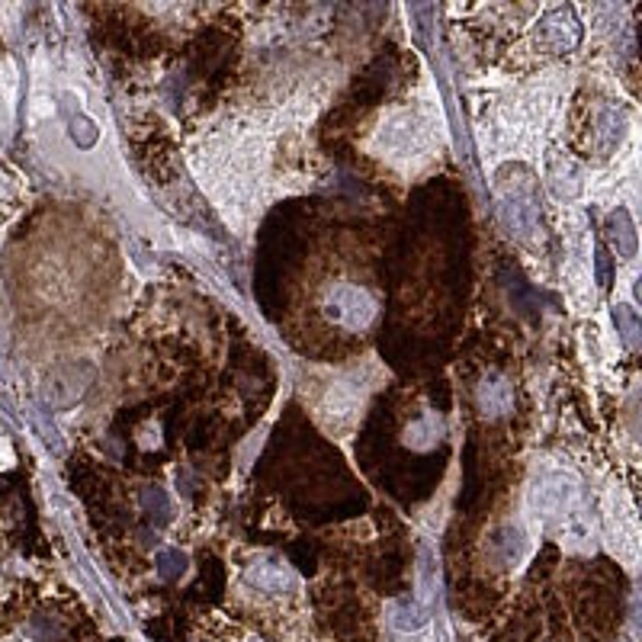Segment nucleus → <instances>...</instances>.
Wrapping results in <instances>:
<instances>
[{"mask_svg": "<svg viewBox=\"0 0 642 642\" xmlns=\"http://www.w3.org/2000/svg\"><path fill=\"white\" fill-rule=\"evenodd\" d=\"M90 379H94V366L90 363L58 366V370H52L49 379H45V389H42L45 402H49L52 408H71L87 392Z\"/></svg>", "mask_w": 642, "mask_h": 642, "instance_id": "6e6552de", "label": "nucleus"}, {"mask_svg": "<svg viewBox=\"0 0 642 642\" xmlns=\"http://www.w3.org/2000/svg\"><path fill=\"white\" fill-rule=\"evenodd\" d=\"M142 504L151 517H158V524H164L171 517V501H167L164 488H145L142 492Z\"/></svg>", "mask_w": 642, "mask_h": 642, "instance_id": "a211bd4d", "label": "nucleus"}, {"mask_svg": "<svg viewBox=\"0 0 642 642\" xmlns=\"http://www.w3.org/2000/svg\"><path fill=\"white\" fill-rule=\"evenodd\" d=\"M578 501V479L569 472H546V476L530 488V511L543 524L562 521Z\"/></svg>", "mask_w": 642, "mask_h": 642, "instance_id": "7ed1b4c3", "label": "nucleus"}, {"mask_svg": "<svg viewBox=\"0 0 642 642\" xmlns=\"http://www.w3.org/2000/svg\"><path fill=\"white\" fill-rule=\"evenodd\" d=\"M607 537L614 553L623 562H636V549H639V530H636V514H633V504L623 492H610L607 495Z\"/></svg>", "mask_w": 642, "mask_h": 642, "instance_id": "20e7f679", "label": "nucleus"}, {"mask_svg": "<svg viewBox=\"0 0 642 642\" xmlns=\"http://www.w3.org/2000/svg\"><path fill=\"white\" fill-rule=\"evenodd\" d=\"M614 325H617V334H620V341L636 350L639 347V334H642V321H639V312L633 309V305H614Z\"/></svg>", "mask_w": 642, "mask_h": 642, "instance_id": "4468645a", "label": "nucleus"}, {"mask_svg": "<svg viewBox=\"0 0 642 642\" xmlns=\"http://www.w3.org/2000/svg\"><path fill=\"white\" fill-rule=\"evenodd\" d=\"M244 582L257 591H267V594H283V591H293L299 585L296 572L277 556H261L254 559L248 569H244Z\"/></svg>", "mask_w": 642, "mask_h": 642, "instance_id": "1a4fd4ad", "label": "nucleus"}, {"mask_svg": "<svg viewBox=\"0 0 642 642\" xmlns=\"http://www.w3.org/2000/svg\"><path fill=\"white\" fill-rule=\"evenodd\" d=\"M607 238H610V244L617 248L620 257H626V261H633L636 248H639V238H636V225H633L630 209L617 206L614 212H610V219H607Z\"/></svg>", "mask_w": 642, "mask_h": 642, "instance_id": "9b49d317", "label": "nucleus"}, {"mask_svg": "<svg viewBox=\"0 0 642 642\" xmlns=\"http://www.w3.org/2000/svg\"><path fill=\"white\" fill-rule=\"evenodd\" d=\"M546 180L559 200H572L582 190V167L565 155H553L546 161Z\"/></svg>", "mask_w": 642, "mask_h": 642, "instance_id": "9d476101", "label": "nucleus"}, {"mask_svg": "<svg viewBox=\"0 0 642 642\" xmlns=\"http://www.w3.org/2000/svg\"><path fill=\"white\" fill-rule=\"evenodd\" d=\"M623 129H626V116L620 106H604L601 110V129H598V142L604 151H614L623 139Z\"/></svg>", "mask_w": 642, "mask_h": 642, "instance_id": "ddd939ff", "label": "nucleus"}, {"mask_svg": "<svg viewBox=\"0 0 642 642\" xmlns=\"http://www.w3.org/2000/svg\"><path fill=\"white\" fill-rule=\"evenodd\" d=\"M155 562H158V575L164 582H174V578L187 572V556H183L180 549H158Z\"/></svg>", "mask_w": 642, "mask_h": 642, "instance_id": "f3484780", "label": "nucleus"}, {"mask_svg": "<svg viewBox=\"0 0 642 642\" xmlns=\"http://www.w3.org/2000/svg\"><path fill=\"white\" fill-rule=\"evenodd\" d=\"M479 408L488 418H501L514 408V389L504 376H488L479 386Z\"/></svg>", "mask_w": 642, "mask_h": 642, "instance_id": "f8f14e48", "label": "nucleus"}, {"mask_svg": "<svg viewBox=\"0 0 642 642\" xmlns=\"http://www.w3.org/2000/svg\"><path fill=\"white\" fill-rule=\"evenodd\" d=\"M379 148L389 158H411L427 148V129L415 113H395L379 129Z\"/></svg>", "mask_w": 642, "mask_h": 642, "instance_id": "39448f33", "label": "nucleus"}, {"mask_svg": "<svg viewBox=\"0 0 642 642\" xmlns=\"http://www.w3.org/2000/svg\"><path fill=\"white\" fill-rule=\"evenodd\" d=\"M97 135H100V132H97V126H94V122H90L87 116H74V119H71V139L78 142L81 148H90V145H94V142H97Z\"/></svg>", "mask_w": 642, "mask_h": 642, "instance_id": "6ab92c4d", "label": "nucleus"}, {"mask_svg": "<svg viewBox=\"0 0 642 642\" xmlns=\"http://www.w3.org/2000/svg\"><path fill=\"white\" fill-rule=\"evenodd\" d=\"M501 219L508 222V228L517 238H527L530 232H537L540 206H537V187L533 177L524 167H511L501 174Z\"/></svg>", "mask_w": 642, "mask_h": 642, "instance_id": "f257e3e1", "label": "nucleus"}, {"mask_svg": "<svg viewBox=\"0 0 642 642\" xmlns=\"http://www.w3.org/2000/svg\"><path fill=\"white\" fill-rule=\"evenodd\" d=\"M437 437H440V421L434 415H424L421 421H415L408 427V443L418 450H427Z\"/></svg>", "mask_w": 642, "mask_h": 642, "instance_id": "dca6fc26", "label": "nucleus"}, {"mask_svg": "<svg viewBox=\"0 0 642 642\" xmlns=\"http://www.w3.org/2000/svg\"><path fill=\"white\" fill-rule=\"evenodd\" d=\"M582 42V23H578L572 7H553L543 13V20L537 23V45L553 55L572 52Z\"/></svg>", "mask_w": 642, "mask_h": 642, "instance_id": "0eeeda50", "label": "nucleus"}, {"mask_svg": "<svg viewBox=\"0 0 642 642\" xmlns=\"http://www.w3.org/2000/svg\"><path fill=\"white\" fill-rule=\"evenodd\" d=\"M325 315L334 321V325H341L347 331H363L373 325L376 318V302L373 296L366 293V289L354 286V283H338L328 289L325 296Z\"/></svg>", "mask_w": 642, "mask_h": 642, "instance_id": "f03ea898", "label": "nucleus"}, {"mask_svg": "<svg viewBox=\"0 0 642 642\" xmlns=\"http://www.w3.org/2000/svg\"><path fill=\"white\" fill-rule=\"evenodd\" d=\"M363 386H360V376H350L344 382H334L328 389L325 402H321V418L331 427V431H350L363 408Z\"/></svg>", "mask_w": 642, "mask_h": 642, "instance_id": "423d86ee", "label": "nucleus"}, {"mask_svg": "<svg viewBox=\"0 0 642 642\" xmlns=\"http://www.w3.org/2000/svg\"><path fill=\"white\" fill-rule=\"evenodd\" d=\"M427 614H431V610L421 607L418 601H399L392 607V623L399 626V630H421L427 623Z\"/></svg>", "mask_w": 642, "mask_h": 642, "instance_id": "2eb2a0df", "label": "nucleus"}]
</instances>
